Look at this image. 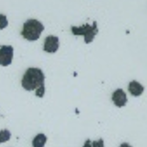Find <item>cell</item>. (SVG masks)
Segmentation results:
<instances>
[{"label": "cell", "instance_id": "13", "mask_svg": "<svg viewBox=\"0 0 147 147\" xmlns=\"http://www.w3.org/2000/svg\"><path fill=\"white\" fill-rule=\"evenodd\" d=\"M120 147H133V146L129 145L128 143H123L120 145Z\"/></svg>", "mask_w": 147, "mask_h": 147}, {"label": "cell", "instance_id": "3", "mask_svg": "<svg viewBox=\"0 0 147 147\" xmlns=\"http://www.w3.org/2000/svg\"><path fill=\"white\" fill-rule=\"evenodd\" d=\"M71 32L75 36H84V41L88 44L93 42L95 36L98 32V29L97 27V22L94 21L92 26L89 23L83 24L80 27L71 26Z\"/></svg>", "mask_w": 147, "mask_h": 147}, {"label": "cell", "instance_id": "8", "mask_svg": "<svg viewBox=\"0 0 147 147\" xmlns=\"http://www.w3.org/2000/svg\"><path fill=\"white\" fill-rule=\"evenodd\" d=\"M47 141V136L44 134H37L32 140L33 147H44Z\"/></svg>", "mask_w": 147, "mask_h": 147}, {"label": "cell", "instance_id": "4", "mask_svg": "<svg viewBox=\"0 0 147 147\" xmlns=\"http://www.w3.org/2000/svg\"><path fill=\"white\" fill-rule=\"evenodd\" d=\"M13 57V48L12 46H0V65L6 67L11 64Z\"/></svg>", "mask_w": 147, "mask_h": 147}, {"label": "cell", "instance_id": "2", "mask_svg": "<svg viewBox=\"0 0 147 147\" xmlns=\"http://www.w3.org/2000/svg\"><path fill=\"white\" fill-rule=\"evenodd\" d=\"M44 26L36 19H29L23 24L22 36L29 41H36L44 30Z\"/></svg>", "mask_w": 147, "mask_h": 147}, {"label": "cell", "instance_id": "6", "mask_svg": "<svg viewBox=\"0 0 147 147\" xmlns=\"http://www.w3.org/2000/svg\"><path fill=\"white\" fill-rule=\"evenodd\" d=\"M112 100L114 105L119 107L125 106L128 101L126 94L121 89H117L113 93L112 96Z\"/></svg>", "mask_w": 147, "mask_h": 147}, {"label": "cell", "instance_id": "1", "mask_svg": "<svg viewBox=\"0 0 147 147\" xmlns=\"http://www.w3.org/2000/svg\"><path fill=\"white\" fill-rule=\"evenodd\" d=\"M45 75L42 70L38 68H29L23 75L22 85L28 91L37 90L45 87Z\"/></svg>", "mask_w": 147, "mask_h": 147}, {"label": "cell", "instance_id": "7", "mask_svg": "<svg viewBox=\"0 0 147 147\" xmlns=\"http://www.w3.org/2000/svg\"><path fill=\"white\" fill-rule=\"evenodd\" d=\"M128 90L132 95L139 96L142 94L144 91V87L138 81H133L129 82Z\"/></svg>", "mask_w": 147, "mask_h": 147}, {"label": "cell", "instance_id": "12", "mask_svg": "<svg viewBox=\"0 0 147 147\" xmlns=\"http://www.w3.org/2000/svg\"><path fill=\"white\" fill-rule=\"evenodd\" d=\"M82 147H92V142L90 139H88L86 141V142Z\"/></svg>", "mask_w": 147, "mask_h": 147}, {"label": "cell", "instance_id": "5", "mask_svg": "<svg viewBox=\"0 0 147 147\" xmlns=\"http://www.w3.org/2000/svg\"><path fill=\"white\" fill-rule=\"evenodd\" d=\"M59 47V38L56 36H49L45 38L43 50L49 53H55L57 51Z\"/></svg>", "mask_w": 147, "mask_h": 147}, {"label": "cell", "instance_id": "9", "mask_svg": "<svg viewBox=\"0 0 147 147\" xmlns=\"http://www.w3.org/2000/svg\"><path fill=\"white\" fill-rule=\"evenodd\" d=\"M11 134L7 129L1 130L0 131V144L6 142L11 139Z\"/></svg>", "mask_w": 147, "mask_h": 147}, {"label": "cell", "instance_id": "10", "mask_svg": "<svg viewBox=\"0 0 147 147\" xmlns=\"http://www.w3.org/2000/svg\"><path fill=\"white\" fill-rule=\"evenodd\" d=\"M8 25V21L6 16L0 14V29H3Z\"/></svg>", "mask_w": 147, "mask_h": 147}, {"label": "cell", "instance_id": "11", "mask_svg": "<svg viewBox=\"0 0 147 147\" xmlns=\"http://www.w3.org/2000/svg\"><path fill=\"white\" fill-rule=\"evenodd\" d=\"M92 147H105L104 146V140L102 139H100L98 141H94L92 142Z\"/></svg>", "mask_w": 147, "mask_h": 147}]
</instances>
